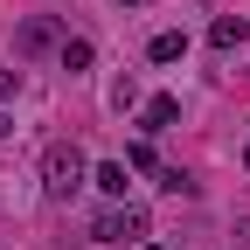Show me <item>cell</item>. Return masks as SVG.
Masks as SVG:
<instances>
[{"mask_svg":"<svg viewBox=\"0 0 250 250\" xmlns=\"http://www.w3.org/2000/svg\"><path fill=\"white\" fill-rule=\"evenodd\" d=\"M83 181H90V160H83V146L56 139V146L42 153V195H49V202H70Z\"/></svg>","mask_w":250,"mask_h":250,"instance_id":"cell-1","label":"cell"},{"mask_svg":"<svg viewBox=\"0 0 250 250\" xmlns=\"http://www.w3.org/2000/svg\"><path fill=\"white\" fill-rule=\"evenodd\" d=\"M90 236L98 243H146L153 236V215L139 202H104L98 215H90Z\"/></svg>","mask_w":250,"mask_h":250,"instance_id":"cell-2","label":"cell"},{"mask_svg":"<svg viewBox=\"0 0 250 250\" xmlns=\"http://www.w3.org/2000/svg\"><path fill=\"white\" fill-rule=\"evenodd\" d=\"M14 49H21V56H56V49H62V28H56L49 14H28V21L14 28Z\"/></svg>","mask_w":250,"mask_h":250,"instance_id":"cell-3","label":"cell"},{"mask_svg":"<svg viewBox=\"0 0 250 250\" xmlns=\"http://www.w3.org/2000/svg\"><path fill=\"white\" fill-rule=\"evenodd\" d=\"M243 42H250V21H243V14H215V21H208V49H223V56H236Z\"/></svg>","mask_w":250,"mask_h":250,"instance_id":"cell-4","label":"cell"},{"mask_svg":"<svg viewBox=\"0 0 250 250\" xmlns=\"http://www.w3.org/2000/svg\"><path fill=\"white\" fill-rule=\"evenodd\" d=\"M174 118H181V98H167V90H160V98L139 104V132H146V139H153V132H174Z\"/></svg>","mask_w":250,"mask_h":250,"instance_id":"cell-5","label":"cell"},{"mask_svg":"<svg viewBox=\"0 0 250 250\" xmlns=\"http://www.w3.org/2000/svg\"><path fill=\"white\" fill-rule=\"evenodd\" d=\"M56 62H62V70H90V62H98V42H90V35H62V49H56Z\"/></svg>","mask_w":250,"mask_h":250,"instance_id":"cell-6","label":"cell"},{"mask_svg":"<svg viewBox=\"0 0 250 250\" xmlns=\"http://www.w3.org/2000/svg\"><path fill=\"white\" fill-rule=\"evenodd\" d=\"M90 188H98L104 202H125V160H98L90 167Z\"/></svg>","mask_w":250,"mask_h":250,"instance_id":"cell-7","label":"cell"},{"mask_svg":"<svg viewBox=\"0 0 250 250\" xmlns=\"http://www.w3.org/2000/svg\"><path fill=\"white\" fill-rule=\"evenodd\" d=\"M146 56H153V62H181V56H188V35H181V28H167V35L146 42Z\"/></svg>","mask_w":250,"mask_h":250,"instance_id":"cell-8","label":"cell"},{"mask_svg":"<svg viewBox=\"0 0 250 250\" xmlns=\"http://www.w3.org/2000/svg\"><path fill=\"white\" fill-rule=\"evenodd\" d=\"M111 104H118V111H132V104H139V83H132V77H125V83H111Z\"/></svg>","mask_w":250,"mask_h":250,"instance_id":"cell-9","label":"cell"},{"mask_svg":"<svg viewBox=\"0 0 250 250\" xmlns=\"http://www.w3.org/2000/svg\"><path fill=\"white\" fill-rule=\"evenodd\" d=\"M14 98H21V70H0V111H7Z\"/></svg>","mask_w":250,"mask_h":250,"instance_id":"cell-10","label":"cell"},{"mask_svg":"<svg viewBox=\"0 0 250 250\" xmlns=\"http://www.w3.org/2000/svg\"><path fill=\"white\" fill-rule=\"evenodd\" d=\"M236 250H250V223H236Z\"/></svg>","mask_w":250,"mask_h":250,"instance_id":"cell-11","label":"cell"},{"mask_svg":"<svg viewBox=\"0 0 250 250\" xmlns=\"http://www.w3.org/2000/svg\"><path fill=\"white\" fill-rule=\"evenodd\" d=\"M7 132H14V118H7V111H0V139H7Z\"/></svg>","mask_w":250,"mask_h":250,"instance_id":"cell-12","label":"cell"},{"mask_svg":"<svg viewBox=\"0 0 250 250\" xmlns=\"http://www.w3.org/2000/svg\"><path fill=\"white\" fill-rule=\"evenodd\" d=\"M111 7H139V0H111Z\"/></svg>","mask_w":250,"mask_h":250,"instance_id":"cell-13","label":"cell"},{"mask_svg":"<svg viewBox=\"0 0 250 250\" xmlns=\"http://www.w3.org/2000/svg\"><path fill=\"white\" fill-rule=\"evenodd\" d=\"M243 167H250V146H243Z\"/></svg>","mask_w":250,"mask_h":250,"instance_id":"cell-14","label":"cell"},{"mask_svg":"<svg viewBox=\"0 0 250 250\" xmlns=\"http://www.w3.org/2000/svg\"><path fill=\"white\" fill-rule=\"evenodd\" d=\"M202 7H215V0H202Z\"/></svg>","mask_w":250,"mask_h":250,"instance_id":"cell-15","label":"cell"},{"mask_svg":"<svg viewBox=\"0 0 250 250\" xmlns=\"http://www.w3.org/2000/svg\"><path fill=\"white\" fill-rule=\"evenodd\" d=\"M146 250H160V243H146Z\"/></svg>","mask_w":250,"mask_h":250,"instance_id":"cell-16","label":"cell"}]
</instances>
